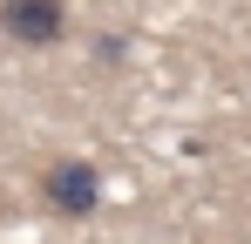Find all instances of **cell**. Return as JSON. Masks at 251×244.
Listing matches in <instances>:
<instances>
[{
    "mask_svg": "<svg viewBox=\"0 0 251 244\" xmlns=\"http://www.w3.org/2000/svg\"><path fill=\"white\" fill-rule=\"evenodd\" d=\"M41 203L54 217H95L102 210V170L88 156H54L41 170Z\"/></svg>",
    "mask_w": 251,
    "mask_h": 244,
    "instance_id": "obj_1",
    "label": "cell"
},
{
    "mask_svg": "<svg viewBox=\"0 0 251 244\" xmlns=\"http://www.w3.org/2000/svg\"><path fill=\"white\" fill-rule=\"evenodd\" d=\"M0 34L21 48H54L68 34V7L61 0H0Z\"/></svg>",
    "mask_w": 251,
    "mask_h": 244,
    "instance_id": "obj_2",
    "label": "cell"
}]
</instances>
